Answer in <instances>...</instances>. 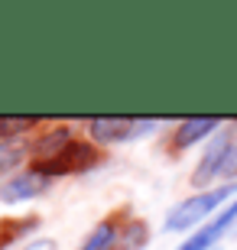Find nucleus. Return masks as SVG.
Returning a JSON list of instances; mask_svg holds the SVG:
<instances>
[{
  "label": "nucleus",
  "mask_w": 237,
  "mask_h": 250,
  "mask_svg": "<svg viewBox=\"0 0 237 250\" xmlns=\"http://www.w3.org/2000/svg\"><path fill=\"white\" fill-rule=\"evenodd\" d=\"M49 188H52V179L43 176L39 169L13 172L7 182H0V202L3 205H23V202H33L39 195H46Z\"/></svg>",
  "instance_id": "4"
},
{
  "label": "nucleus",
  "mask_w": 237,
  "mask_h": 250,
  "mask_svg": "<svg viewBox=\"0 0 237 250\" xmlns=\"http://www.w3.org/2000/svg\"><path fill=\"white\" fill-rule=\"evenodd\" d=\"M20 159H23V143L3 140V143H0V172H3V169H13Z\"/></svg>",
  "instance_id": "10"
},
{
  "label": "nucleus",
  "mask_w": 237,
  "mask_h": 250,
  "mask_svg": "<svg viewBox=\"0 0 237 250\" xmlns=\"http://www.w3.org/2000/svg\"><path fill=\"white\" fill-rule=\"evenodd\" d=\"M234 224H237V198L228 205V208H221L208 224H201L192 237H185L179 250H215V244H218L221 237L234 228Z\"/></svg>",
  "instance_id": "5"
},
{
  "label": "nucleus",
  "mask_w": 237,
  "mask_h": 250,
  "mask_svg": "<svg viewBox=\"0 0 237 250\" xmlns=\"http://www.w3.org/2000/svg\"><path fill=\"white\" fill-rule=\"evenodd\" d=\"M88 137L101 146L108 143H124V140L133 137V121L130 117H98V121L88 124Z\"/></svg>",
  "instance_id": "6"
},
{
  "label": "nucleus",
  "mask_w": 237,
  "mask_h": 250,
  "mask_svg": "<svg viewBox=\"0 0 237 250\" xmlns=\"http://www.w3.org/2000/svg\"><path fill=\"white\" fill-rule=\"evenodd\" d=\"M98 159H101V153H98L94 143L72 140V143H68L55 159H49V163H36L33 169H39V172L49 176V179H59V176H72V172H85V169L98 166Z\"/></svg>",
  "instance_id": "3"
},
{
  "label": "nucleus",
  "mask_w": 237,
  "mask_h": 250,
  "mask_svg": "<svg viewBox=\"0 0 237 250\" xmlns=\"http://www.w3.org/2000/svg\"><path fill=\"white\" fill-rule=\"evenodd\" d=\"M23 250H59V247H55V241H49V237H36V241H29Z\"/></svg>",
  "instance_id": "13"
},
{
  "label": "nucleus",
  "mask_w": 237,
  "mask_h": 250,
  "mask_svg": "<svg viewBox=\"0 0 237 250\" xmlns=\"http://www.w3.org/2000/svg\"><path fill=\"white\" fill-rule=\"evenodd\" d=\"M36 224H39L36 218H33V221H26V224H23V221H10L7 228L0 231V250L7 247V244H13V241H17V237H23V234H26V231H33Z\"/></svg>",
  "instance_id": "12"
},
{
  "label": "nucleus",
  "mask_w": 237,
  "mask_h": 250,
  "mask_svg": "<svg viewBox=\"0 0 237 250\" xmlns=\"http://www.w3.org/2000/svg\"><path fill=\"white\" fill-rule=\"evenodd\" d=\"M36 117H0V133H3V140H13L17 133H23V130H29V127H36Z\"/></svg>",
  "instance_id": "11"
},
{
  "label": "nucleus",
  "mask_w": 237,
  "mask_h": 250,
  "mask_svg": "<svg viewBox=\"0 0 237 250\" xmlns=\"http://www.w3.org/2000/svg\"><path fill=\"white\" fill-rule=\"evenodd\" d=\"M218 127H221L218 117H189V121H182L175 127V149H189L195 143H201V140L215 137Z\"/></svg>",
  "instance_id": "8"
},
{
  "label": "nucleus",
  "mask_w": 237,
  "mask_h": 250,
  "mask_svg": "<svg viewBox=\"0 0 237 250\" xmlns=\"http://www.w3.org/2000/svg\"><path fill=\"white\" fill-rule=\"evenodd\" d=\"M114 244H117V224L114 221H101L98 228L82 241L78 250H110Z\"/></svg>",
  "instance_id": "9"
},
{
  "label": "nucleus",
  "mask_w": 237,
  "mask_h": 250,
  "mask_svg": "<svg viewBox=\"0 0 237 250\" xmlns=\"http://www.w3.org/2000/svg\"><path fill=\"white\" fill-rule=\"evenodd\" d=\"M237 195V186H218V188H208V192H195L192 198L179 202L172 211L166 214L163 228L169 234H182V231H192V228H198V224H208L215 214L221 211V205L234 198Z\"/></svg>",
  "instance_id": "1"
},
{
  "label": "nucleus",
  "mask_w": 237,
  "mask_h": 250,
  "mask_svg": "<svg viewBox=\"0 0 237 250\" xmlns=\"http://www.w3.org/2000/svg\"><path fill=\"white\" fill-rule=\"evenodd\" d=\"M0 143H3V133H0Z\"/></svg>",
  "instance_id": "14"
},
{
  "label": "nucleus",
  "mask_w": 237,
  "mask_h": 250,
  "mask_svg": "<svg viewBox=\"0 0 237 250\" xmlns=\"http://www.w3.org/2000/svg\"><path fill=\"white\" fill-rule=\"evenodd\" d=\"M72 140H75L72 127H52V130H46V133H39L36 143L29 146V153L36 156V163H49V159H55Z\"/></svg>",
  "instance_id": "7"
},
{
  "label": "nucleus",
  "mask_w": 237,
  "mask_h": 250,
  "mask_svg": "<svg viewBox=\"0 0 237 250\" xmlns=\"http://www.w3.org/2000/svg\"><path fill=\"white\" fill-rule=\"evenodd\" d=\"M234 149H237L234 133H215L211 143H208V149H205V156H201V163L195 166V172H192V186L198 188V192H208L211 179L224 176V169H228Z\"/></svg>",
  "instance_id": "2"
}]
</instances>
